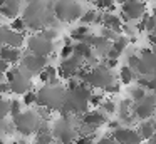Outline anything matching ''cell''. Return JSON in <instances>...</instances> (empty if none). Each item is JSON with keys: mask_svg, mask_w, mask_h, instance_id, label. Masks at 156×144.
<instances>
[{"mask_svg": "<svg viewBox=\"0 0 156 144\" xmlns=\"http://www.w3.org/2000/svg\"><path fill=\"white\" fill-rule=\"evenodd\" d=\"M131 106H133V114H134L136 119H139V121L149 119V117H153V114H154L156 97L153 92H149V94L146 92V96L143 97V99L136 100Z\"/></svg>", "mask_w": 156, "mask_h": 144, "instance_id": "8", "label": "cell"}, {"mask_svg": "<svg viewBox=\"0 0 156 144\" xmlns=\"http://www.w3.org/2000/svg\"><path fill=\"white\" fill-rule=\"evenodd\" d=\"M138 60H139V57L138 55H134V54H131V55L128 57V65L131 67L133 70L136 69V65H138Z\"/></svg>", "mask_w": 156, "mask_h": 144, "instance_id": "39", "label": "cell"}, {"mask_svg": "<svg viewBox=\"0 0 156 144\" xmlns=\"http://www.w3.org/2000/svg\"><path fill=\"white\" fill-rule=\"evenodd\" d=\"M72 50H74V54L81 55L82 59H84V62L94 55V50H92V47L89 45V44H86V42H77L76 45H72Z\"/></svg>", "mask_w": 156, "mask_h": 144, "instance_id": "20", "label": "cell"}, {"mask_svg": "<svg viewBox=\"0 0 156 144\" xmlns=\"http://www.w3.org/2000/svg\"><path fill=\"white\" fill-rule=\"evenodd\" d=\"M4 144H17V142H4Z\"/></svg>", "mask_w": 156, "mask_h": 144, "instance_id": "46", "label": "cell"}, {"mask_svg": "<svg viewBox=\"0 0 156 144\" xmlns=\"http://www.w3.org/2000/svg\"><path fill=\"white\" fill-rule=\"evenodd\" d=\"M82 65H84V59H82L81 55H77V54L72 52L69 57L61 59L59 67H55V69H57V77L61 80H67L69 77H74L76 70H77L79 67H82Z\"/></svg>", "mask_w": 156, "mask_h": 144, "instance_id": "7", "label": "cell"}, {"mask_svg": "<svg viewBox=\"0 0 156 144\" xmlns=\"http://www.w3.org/2000/svg\"><path fill=\"white\" fill-rule=\"evenodd\" d=\"M119 126H121V122H119V119H116V121H109V122H108V127H109V129H116V127H119Z\"/></svg>", "mask_w": 156, "mask_h": 144, "instance_id": "43", "label": "cell"}, {"mask_svg": "<svg viewBox=\"0 0 156 144\" xmlns=\"http://www.w3.org/2000/svg\"><path fill=\"white\" fill-rule=\"evenodd\" d=\"M136 82H138L139 87L149 90V92H153L156 89V77L154 76H138Z\"/></svg>", "mask_w": 156, "mask_h": 144, "instance_id": "21", "label": "cell"}, {"mask_svg": "<svg viewBox=\"0 0 156 144\" xmlns=\"http://www.w3.org/2000/svg\"><path fill=\"white\" fill-rule=\"evenodd\" d=\"M0 59H4L7 64H17L22 59V52L17 47H9V45H2L0 50Z\"/></svg>", "mask_w": 156, "mask_h": 144, "instance_id": "18", "label": "cell"}, {"mask_svg": "<svg viewBox=\"0 0 156 144\" xmlns=\"http://www.w3.org/2000/svg\"><path fill=\"white\" fill-rule=\"evenodd\" d=\"M10 94V87H9V82H0V96H7Z\"/></svg>", "mask_w": 156, "mask_h": 144, "instance_id": "40", "label": "cell"}, {"mask_svg": "<svg viewBox=\"0 0 156 144\" xmlns=\"http://www.w3.org/2000/svg\"><path fill=\"white\" fill-rule=\"evenodd\" d=\"M86 2H92V0H86Z\"/></svg>", "mask_w": 156, "mask_h": 144, "instance_id": "47", "label": "cell"}, {"mask_svg": "<svg viewBox=\"0 0 156 144\" xmlns=\"http://www.w3.org/2000/svg\"><path fill=\"white\" fill-rule=\"evenodd\" d=\"M12 122L17 132H20L22 136H32V134L37 132L39 126H41L42 119L37 114V111H20L17 116L12 117Z\"/></svg>", "mask_w": 156, "mask_h": 144, "instance_id": "4", "label": "cell"}, {"mask_svg": "<svg viewBox=\"0 0 156 144\" xmlns=\"http://www.w3.org/2000/svg\"><path fill=\"white\" fill-rule=\"evenodd\" d=\"M111 137L118 144H141L143 142V139L136 132V129H131V127H121V126L116 127V129H112Z\"/></svg>", "mask_w": 156, "mask_h": 144, "instance_id": "12", "label": "cell"}, {"mask_svg": "<svg viewBox=\"0 0 156 144\" xmlns=\"http://www.w3.org/2000/svg\"><path fill=\"white\" fill-rule=\"evenodd\" d=\"M91 87L86 82H79L72 89H66L64 102H62L61 116H81L82 112L89 109V96H91Z\"/></svg>", "mask_w": 156, "mask_h": 144, "instance_id": "1", "label": "cell"}, {"mask_svg": "<svg viewBox=\"0 0 156 144\" xmlns=\"http://www.w3.org/2000/svg\"><path fill=\"white\" fill-rule=\"evenodd\" d=\"M81 122H86L89 126H92L94 129H98V127L104 126L108 122V119H106V114L101 112V111H86V112L81 114Z\"/></svg>", "mask_w": 156, "mask_h": 144, "instance_id": "16", "label": "cell"}, {"mask_svg": "<svg viewBox=\"0 0 156 144\" xmlns=\"http://www.w3.org/2000/svg\"><path fill=\"white\" fill-rule=\"evenodd\" d=\"M102 100H104V96H102V94L91 92V96H89V106H92V107H99V106L102 104Z\"/></svg>", "mask_w": 156, "mask_h": 144, "instance_id": "33", "label": "cell"}, {"mask_svg": "<svg viewBox=\"0 0 156 144\" xmlns=\"http://www.w3.org/2000/svg\"><path fill=\"white\" fill-rule=\"evenodd\" d=\"M27 49L30 54L35 55H42V57H49L54 52V44L52 40H47L39 33V35H30L27 39Z\"/></svg>", "mask_w": 156, "mask_h": 144, "instance_id": "9", "label": "cell"}, {"mask_svg": "<svg viewBox=\"0 0 156 144\" xmlns=\"http://www.w3.org/2000/svg\"><path fill=\"white\" fill-rule=\"evenodd\" d=\"M119 79H121L122 84L129 86V84L133 82V79H134V70H133L129 65H122L121 70H119Z\"/></svg>", "mask_w": 156, "mask_h": 144, "instance_id": "23", "label": "cell"}, {"mask_svg": "<svg viewBox=\"0 0 156 144\" xmlns=\"http://www.w3.org/2000/svg\"><path fill=\"white\" fill-rule=\"evenodd\" d=\"M27 2H32V0H27Z\"/></svg>", "mask_w": 156, "mask_h": 144, "instance_id": "49", "label": "cell"}, {"mask_svg": "<svg viewBox=\"0 0 156 144\" xmlns=\"http://www.w3.org/2000/svg\"><path fill=\"white\" fill-rule=\"evenodd\" d=\"M146 12V3L143 0H126L121 3V17L122 22H133L138 20Z\"/></svg>", "mask_w": 156, "mask_h": 144, "instance_id": "10", "label": "cell"}, {"mask_svg": "<svg viewBox=\"0 0 156 144\" xmlns=\"http://www.w3.org/2000/svg\"><path fill=\"white\" fill-rule=\"evenodd\" d=\"M102 90H104V92H108V94H118L119 90H121V86H119V82L114 79L112 82H109V84H108V86H106Z\"/></svg>", "mask_w": 156, "mask_h": 144, "instance_id": "35", "label": "cell"}, {"mask_svg": "<svg viewBox=\"0 0 156 144\" xmlns=\"http://www.w3.org/2000/svg\"><path fill=\"white\" fill-rule=\"evenodd\" d=\"M99 107L102 109V112H104V114H114L116 112V102H112L111 99H104Z\"/></svg>", "mask_w": 156, "mask_h": 144, "instance_id": "28", "label": "cell"}, {"mask_svg": "<svg viewBox=\"0 0 156 144\" xmlns=\"http://www.w3.org/2000/svg\"><path fill=\"white\" fill-rule=\"evenodd\" d=\"M94 144H118V142H116L111 136H106V137H101V139H99L98 142H94Z\"/></svg>", "mask_w": 156, "mask_h": 144, "instance_id": "41", "label": "cell"}, {"mask_svg": "<svg viewBox=\"0 0 156 144\" xmlns=\"http://www.w3.org/2000/svg\"><path fill=\"white\" fill-rule=\"evenodd\" d=\"M22 44H24V32H15L9 27H0V45L20 49Z\"/></svg>", "mask_w": 156, "mask_h": 144, "instance_id": "13", "label": "cell"}, {"mask_svg": "<svg viewBox=\"0 0 156 144\" xmlns=\"http://www.w3.org/2000/svg\"><path fill=\"white\" fill-rule=\"evenodd\" d=\"M94 3L98 5V9H108L109 12L114 10V0H94Z\"/></svg>", "mask_w": 156, "mask_h": 144, "instance_id": "34", "label": "cell"}, {"mask_svg": "<svg viewBox=\"0 0 156 144\" xmlns=\"http://www.w3.org/2000/svg\"><path fill=\"white\" fill-rule=\"evenodd\" d=\"M22 65L32 74V76H37L45 65H47V57H42V55H35V54H27V55L22 59Z\"/></svg>", "mask_w": 156, "mask_h": 144, "instance_id": "14", "label": "cell"}, {"mask_svg": "<svg viewBox=\"0 0 156 144\" xmlns=\"http://www.w3.org/2000/svg\"><path fill=\"white\" fill-rule=\"evenodd\" d=\"M37 76H39V79H41V82L45 84L49 79H52V77H57V69H55L54 65H49V64H47V65H45L44 69H42L41 72L37 74Z\"/></svg>", "mask_w": 156, "mask_h": 144, "instance_id": "22", "label": "cell"}, {"mask_svg": "<svg viewBox=\"0 0 156 144\" xmlns=\"http://www.w3.org/2000/svg\"><path fill=\"white\" fill-rule=\"evenodd\" d=\"M64 94H66V89L61 84L59 86L44 84L35 92V104L42 107H47L51 111H59L62 107V102H64Z\"/></svg>", "mask_w": 156, "mask_h": 144, "instance_id": "2", "label": "cell"}, {"mask_svg": "<svg viewBox=\"0 0 156 144\" xmlns=\"http://www.w3.org/2000/svg\"><path fill=\"white\" fill-rule=\"evenodd\" d=\"M82 13V9L77 2H67V0H59L54 5V15L61 22H74L79 20Z\"/></svg>", "mask_w": 156, "mask_h": 144, "instance_id": "6", "label": "cell"}, {"mask_svg": "<svg viewBox=\"0 0 156 144\" xmlns=\"http://www.w3.org/2000/svg\"><path fill=\"white\" fill-rule=\"evenodd\" d=\"M57 144H61V142H57Z\"/></svg>", "mask_w": 156, "mask_h": 144, "instance_id": "50", "label": "cell"}, {"mask_svg": "<svg viewBox=\"0 0 156 144\" xmlns=\"http://www.w3.org/2000/svg\"><path fill=\"white\" fill-rule=\"evenodd\" d=\"M136 132L139 134V137H141L143 141H148L149 137L154 136V121H153V117L141 121V124L138 126Z\"/></svg>", "mask_w": 156, "mask_h": 144, "instance_id": "19", "label": "cell"}, {"mask_svg": "<svg viewBox=\"0 0 156 144\" xmlns=\"http://www.w3.org/2000/svg\"><path fill=\"white\" fill-rule=\"evenodd\" d=\"M9 87H10V94H17V96H22L24 92L32 89V79L22 76L20 72H15V76L12 77V80L9 82Z\"/></svg>", "mask_w": 156, "mask_h": 144, "instance_id": "15", "label": "cell"}, {"mask_svg": "<svg viewBox=\"0 0 156 144\" xmlns=\"http://www.w3.org/2000/svg\"><path fill=\"white\" fill-rule=\"evenodd\" d=\"M114 2H116V3H119V5H121V3H124L126 0H114Z\"/></svg>", "mask_w": 156, "mask_h": 144, "instance_id": "45", "label": "cell"}, {"mask_svg": "<svg viewBox=\"0 0 156 144\" xmlns=\"http://www.w3.org/2000/svg\"><path fill=\"white\" fill-rule=\"evenodd\" d=\"M101 23H102V27H108V29H112V30H116L118 33H121L122 20L119 19L116 13H112V12L101 13Z\"/></svg>", "mask_w": 156, "mask_h": 144, "instance_id": "17", "label": "cell"}, {"mask_svg": "<svg viewBox=\"0 0 156 144\" xmlns=\"http://www.w3.org/2000/svg\"><path fill=\"white\" fill-rule=\"evenodd\" d=\"M41 35L44 37V39H47V40H54L55 37L59 35V32L54 29V27H51V25L47 27V25H45V27H42V29H41Z\"/></svg>", "mask_w": 156, "mask_h": 144, "instance_id": "26", "label": "cell"}, {"mask_svg": "<svg viewBox=\"0 0 156 144\" xmlns=\"http://www.w3.org/2000/svg\"><path fill=\"white\" fill-rule=\"evenodd\" d=\"M112 80H114V76H112L111 69H108L104 64H96V65L89 67L84 82L91 89H104Z\"/></svg>", "mask_w": 156, "mask_h": 144, "instance_id": "5", "label": "cell"}, {"mask_svg": "<svg viewBox=\"0 0 156 144\" xmlns=\"http://www.w3.org/2000/svg\"><path fill=\"white\" fill-rule=\"evenodd\" d=\"M9 65H10V64H7L4 59H0V76H4V72L9 69Z\"/></svg>", "mask_w": 156, "mask_h": 144, "instance_id": "42", "label": "cell"}, {"mask_svg": "<svg viewBox=\"0 0 156 144\" xmlns=\"http://www.w3.org/2000/svg\"><path fill=\"white\" fill-rule=\"evenodd\" d=\"M22 111V100H19V99H12L10 100V104H9V114H10L12 117L14 116H17L19 112Z\"/></svg>", "mask_w": 156, "mask_h": 144, "instance_id": "27", "label": "cell"}, {"mask_svg": "<svg viewBox=\"0 0 156 144\" xmlns=\"http://www.w3.org/2000/svg\"><path fill=\"white\" fill-rule=\"evenodd\" d=\"M138 57L139 60L134 69L136 72H139V76H154V65H156L154 52L151 49H143Z\"/></svg>", "mask_w": 156, "mask_h": 144, "instance_id": "11", "label": "cell"}, {"mask_svg": "<svg viewBox=\"0 0 156 144\" xmlns=\"http://www.w3.org/2000/svg\"><path fill=\"white\" fill-rule=\"evenodd\" d=\"M154 17L153 15H148V20H146V29L144 32H154Z\"/></svg>", "mask_w": 156, "mask_h": 144, "instance_id": "37", "label": "cell"}, {"mask_svg": "<svg viewBox=\"0 0 156 144\" xmlns=\"http://www.w3.org/2000/svg\"><path fill=\"white\" fill-rule=\"evenodd\" d=\"M72 52H74V50H72V45H62L61 54H59V55H61V59H66V57H69Z\"/></svg>", "mask_w": 156, "mask_h": 144, "instance_id": "38", "label": "cell"}, {"mask_svg": "<svg viewBox=\"0 0 156 144\" xmlns=\"http://www.w3.org/2000/svg\"><path fill=\"white\" fill-rule=\"evenodd\" d=\"M9 104H10V99H5V96H0V119L9 116Z\"/></svg>", "mask_w": 156, "mask_h": 144, "instance_id": "30", "label": "cell"}, {"mask_svg": "<svg viewBox=\"0 0 156 144\" xmlns=\"http://www.w3.org/2000/svg\"><path fill=\"white\" fill-rule=\"evenodd\" d=\"M148 144H156V139H154V136H153V137H149V139H148Z\"/></svg>", "mask_w": 156, "mask_h": 144, "instance_id": "44", "label": "cell"}, {"mask_svg": "<svg viewBox=\"0 0 156 144\" xmlns=\"http://www.w3.org/2000/svg\"><path fill=\"white\" fill-rule=\"evenodd\" d=\"M146 96V89H143V87H139V86H136V87H133L131 89V100H139V99H143V97Z\"/></svg>", "mask_w": 156, "mask_h": 144, "instance_id": "32", "label": "cell"}, {"mask_svg": "<svg viewBox=\"0 0 156 144\" xmlns=\"http://www.w3.org/2000/svg\"><path fill=\"white\" fill-rule=\"evenodd\" d=\"M52 137L54 141L61 144H72L76 141L77 134V127L74 124V116H61L52 126Z\"/></svg>", "mask_w": 156, "mask_h": 144, "instance_id": "3", "label": "cell"}, {"mask_svg": "<svg viewBox=\"0 0 156 144\" xmlns=\"http://www.w3.org/2000/svg\"><path fill=\"white\" fill-rule=\"evenodd\" d=\"M10 29L15 30V32H24V30L27 29V25H25V20L22 19V17H15L14 22L10 23Z\"/></svg>", "mask_w": 156, "mask_h": 144, "instance_id": "29", "label": "cell"}, {"mask_svg": "<svg viewBox=\"0 0 156 144\" xmlns=\"http://www.w3.org/2000/svg\"><path fill=\"white\" fill-rule=\"evenodd\" d=\"M96 19H98V12H96V10H87V12H82L81 17H79V20H81L82 25H91V23L96 22Z\"/></svg>", "mask_w": 156, "mask_h": 144, "instance_id": "25", "label": "cell"}, {"mask_svg": "<svg viewBox=\"0 0 156 144\" xmlns=\"http://www.w3.org/2000/svg\"><path fill=\"white\" fill-rule=\"evenodd\" d=\"M0 50H2V45H0Z\"/></svg>", "mask_w": 156, "mask_h": 144, "instance_id": "48", "label": "cell"}, {"mask_svg": "<svg viewBox=\"0 0 156 144\" xmlns=\"http://www.w3.org/2000/svg\"><path fill=\"white\" fill-rule=\"evenodd\" d=\"M87 35H89V27L87 25L76 27V29L71 32V39L72 40H77V42H82V40H84Z\"/></svg>", "mask_w": 156, "mask_h": 144, "instance_id": "24", "label": "cell"}, {"mask_svg": "<svg viewBox=\"0 0 156 144\" xmlns=\"http://www.w3.org/2000/svg\"><path fill=\"white\" fill-rule=\"evenodd\" d=\"M22 104L24 106H32L35 104V90H27V92L22 94Z\"/></svg>", "mask_w": 156, "mask_h": 144, "instance_id": "31", "label": "cell"}, {"mask_svg": "<svg viewBox=\"0 0 156 144\" xmlns=\"http://www.w3.org/2000/svg\"><path fill=\"white\" fill-rule=\"evenodd\" d=\"M101 35L104 37V39H108V40H111V42H112V40H114L116 37L119 35V33L116 32V30H112V29H108V27H102V29H101Z\"/></svg>", "mask_w": 156, "mask_h": 144, "instance_id": "36", "label": "cell"}]
</instances>
